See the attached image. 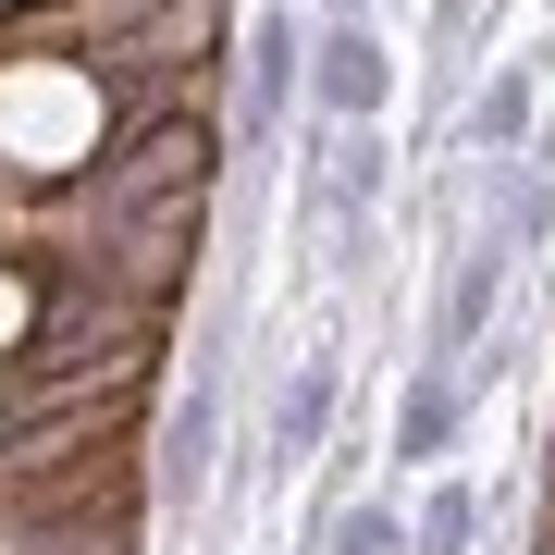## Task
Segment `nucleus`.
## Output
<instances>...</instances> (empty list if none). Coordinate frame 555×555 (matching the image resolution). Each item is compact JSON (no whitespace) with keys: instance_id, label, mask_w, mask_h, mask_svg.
I'll return each instance as SVG.
<instances>
[{"instance_id":"1a4fd4ad","label":"nucleus","mask_w":555,"mask_h":555,"mask_svg":"<svg viewBox=\"0 0 555 555\" xmlns=\"http://www.w3.org/2000/svg\"><path fill=\"white\" fill-rule=\"evenodd\" d=\"M309 555H408V506H396V494H346L334 518H321Z\"/></svg>"},{"instance_id":"7ed1b4c3","label":"nucleus","mask_w":555,"mask_h":555,"mask_svg":"<svg viewBox=\"0 0 555 555\" xmlns=\"http://www.w3.org/2000/svg\"><path fill=\"white\" fill-rule=\"evenodd\" d=\"M334 408H346V358L334 346H309L297 371H272V420H259V469H321L334 456Z\"/></svg>"},{"instance_id":"9d476101","label":"nucleus","mask_w":555,"mask_h":555,"mask_svg":"<svg viewBox=\"0 0 555 555\" xmlns=\"http://www.w3.org/2000/svg\"><path fill=\"white\" fill-rule=\"evenodd\" d=\"M383 13V0H321V25H371Z\"/></svg>"},{"instance_id":"423d86ee","label":"nucleus","mask_w":555,"mask_h":555,"mask_svg":"<svg viewBox=\"0 0 555 555\" xmlns=\"http://www.w3.org/2000/svg\"><path fill=\"white\" fill-rule=\"evenodd\" d=\"M309 210L321 222H383L396 210V137H383V124H334V137H321V173H309Z\"/></svg>"},{"instance_id":"0eeeda50","label":"nucleus","mask_w":555,"mask_h":555,"mask_svg":"<svg viewBox=\"0 0 555 555\" xmlns=\"http://www.w3.org/2000/svg\"><path fill=\"white\" fill-rule=\"evenodd\" d=\"M456 137H469V160H518L543 137V50L531 62H494V75L469 87V112H456Z\"/></svg>"},{"instance_id":"f257e3e1","label":"nucleus","mask_w":555,"mask_h":555,"mask_svg":"<svg viewBox=\"0 0 555 555\" xmlns=\"http://www.w3.org/2000/svg\"><path fill=\"white\" fill-rule=\"evenodd\" d=\"M297 100H309V25H297V0H259L247 38H235V160H247V185L284 149Z\"/></svg>"},{"instance_id":"f03ea898","label":"nucleus","mask_w":555,"mask_h":555,"mask_svg":"<svg viewBox=\"0 0 555 555\" xmlns=\"http://www.w3.org/2000/svg\"><path fill=\"white\" fill-rule=\"evenodd\" d=\"M531 272L518 247H494L469 222V235L444 247V297H433V334H420V358H469V346H494V321H506V284Z\"/></svg>"},{"instance_id":"39448f33","label":"nucleus","mask_w":555,"mask_h":555,"mask_svg":"<svg viewBox=\"0 0 555 555\" xmlns=\"http://www.w3.org/2000/svg\"><path fill=\"white\" fill-rule=\"evenodd\" d=\"M481 396L456 383V358H408L396 371V469H444L456 444H469Z\"/></svg>"},{"instance_id":"6e6552de","label":"nucleus","mask_w":555,"mask_h":555,"mask_svg":"<svg viewBox=\"0 0 555 555\" xmlns=\"http://www.w3.org/2000/svg\"><path fill=\"white\" fill-rule=\"evenodd\" d=\"M408 555H481V481H433L408 506Z\"/></svg>"},{"instance_id":"20e7f679","label":"nucleus","mask_w":555,"mask_h":555,"mask_svg":"<svg viewBox=\"0 0 555 555\" xmlns=\"http://www.w3.org/2000/svg\"><path fill=\"white\" fill-rule=\"evenodd\" d=\"M309 112L321 124H383L396 112V50H383V25H309Z\"/></svg>"}]
</instances>
